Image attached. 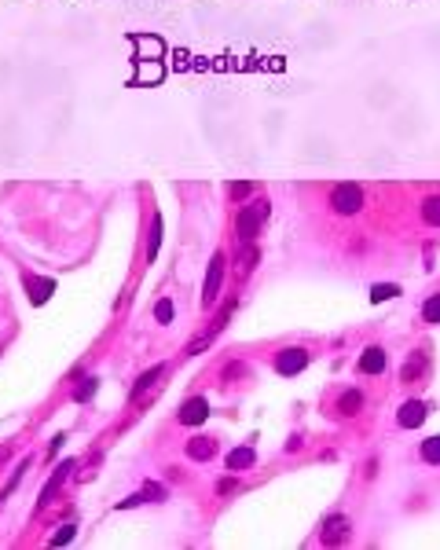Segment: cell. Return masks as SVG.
Segmentation results:
<instances>
[{
  "label": "cell",
  "mask_w": 440,
  "mask_h": 550,
  "mask_svg": "<svg viewBox=\"0 0 440 550\" xmlns=\"http://www.w3.org/2000/svg\"><path fill=\"white\" fill-rule=\"evenodd\" d=\"M268 221V202L264 198H257L253 206H246L242 213H239V221H235V232H239V239L242 242H250L257 232H261V224Z\"/></svg>",
  "instance_id": "cell-1"
},
{
  "label": "cell",
  "mask_w": 440,
  "mask_h": 550,
  "mask_svg": "<svg viewBox=\"0 0 440 550\" xmlns=\"http://www.w3.org/2000/svg\"><path fill=\"white\" fill-rule=\"evenodd\" d=\"M330 209L341 213V216H353L364 209V191H359L356 184H338L330 191Z\"/></svg>",
  "instance_id": "cell-2"
},
{
  "label": "cell",
  "mask_w": 440,
  "mask_h": 550,
  "mask_svg": "<svg viewBox=\"0 0 440 550\" xmlns=\"http://www.w3.org/2000/svg\"><path fill=\"white\" fill-rule=\"evenodd\" d=\"M224 253H213L210 261V275H205V290H202V304H217L220 298V283H224Z\"/></svg>",
  "instance_id": "cell-3"
},
{
  "label": "cell",
  "mask_w": 440,
  "mask_h": 550,
  "mask_svg": "<svg viewBox=\"0 0 440 550\" xmlns=\"http://www.w3.org/2000/svg\"><path fill=\"white\" fill-rule=\"evenodd\" d=\"M308 367V352L305 349H282L279 356H276V370L279 375H301V370Z\"/></svg>",
  "instance_id": "cell-4"
},
{
  "label": "cell",
  "mask_w": 440,
  "mask_h": 550,
  "mask_svg": "<svg viewBox=\"0 0 440 550\" xmlns=\"http://www.w3.org/2000/svg\"><path fill=\"white\" fill-rule=\"evenodd\" d=\"M425 415H430V404H425V400H407L404 407H400L396 422H400L404 429H418L422 422H425Z\"/></svg>",
  "instance_id": "cell-5"
},
{
  "label": "cell",
  "mask_w": 440,
  "mask_h": 550,
  "mask_svg": "<svg viewBox=\"0 0 440 550\" xmlns=\"http://www.w3.org/2000/svg\"><path fill=\"white\" fill-rule=\"evenodd\" d=\"M319 540L327 543V547H334V543H345V540H348V521H345L341 514L327 517V521H323V532H319Z\"/></svg>",
  "instance_id": "cell-6"
},
{
  "label": "cell",
  "mask_w": 440,
  "mask_h": 550,
  "mask_svg": "<svg viewBox=\"0 0 440 550\" xmlns=\"http://www.w3.org/2000/svg\"><path fill=\"white\" fill-rule=\"evenodd\" d=\"M205 415H210V404H205L202 396H191V400H184V407H180V422H184V426H198V422H205Z\"/></svg>",
  "instance_id": "cell-7"
},
{
  "label": "cell",
  "mask_w": 440,
  "mask_h": 550,
  "mask_svg": "<svg viewBox=\"0 0 440 550\" xmlns=\"http://www.w3.org/2000/svg\"><path fill=\"white\" fill-rule=\"evenodd\" d=\"M425 367H430V363H425V352L422 349L411 352V360L404 363V370H400V381H407V386H411V381H418L425 375Z\"/></svg>",
  "instance_id": "cell-8"
},
{
  "label": "cell",
  "mask_w": 440,
  "mask_h": 550,
  "mask_svg": "<svg viewBox=\"0 0 440 550\" xmlns=\"http://www.w3.org/2000/svg\"><path fill=\"white\" fill-rule=\"evenodd\" d=\"M187 455L195 458V463H205V458L217 455V440H213V437H195V440H187Z\"/></svg>",
  "instance_id": "cell-9"
},
{
  "label": "cell",
  "mask_w": 440,
  "mask_h": 550,
  "mask_svg": "<svg viewBox=\"0 0 440 550\" xmlns=\"http://www.w3.org/2000/svg\"><path fill=\"white\" fill-rule=\"evenodd\" d=\"M359 370H364V375H382L385 370V352L382 349H367L364 356H359Z\"/></svg>",
  "instance_id": "cell-10"
},
{
  "label": "cell",
  "mask_w": 440,
  "mask_h": 550,
  "mask_svg": "<svg viewBox=\"0 0 440 550\" xmlns=\"http://www.w3.org/2000/svg\"><path fill=\"white\" fill-rule=\"evenodd\" d=\"M26 286H30V298H33V304H41V301H48L51 298V290H56V283L51 279H26Z\"/></svg>",
  "instance_id": "cell-11"
},
{
  "label": "cell",
  "mask_w": 440,
  "mask_h": 550,
  "mask_svg": "<svg viewBox=\"0 0 440 550\" xmlns=\"http://www.w3.org/2000/svg\"><path fill=\"white\" fill-rule=\"evenodd\" d=\"M359 407H364V393H359V389H348V393L341 396V400H338V411H341V415H348V418L359 415Z\"/></svg>",
  "instance_id": "cell-12"
},
{
  "label": "cell",
  "mask_w": 440,
  "mask_h": 550,
  "mask_svg": "<svg viewBox=\"0 0 440 550\" xmlns=\"http://www.w3.org/2000/svg\"><path fill=\"white\" fill-rule=\"evenodd\" d=\"M253 458H257L253 447H235V452L228 455V470H235V473H239V470H250Z\"/></svg>",
  "instance_id": "cell-13"
},
{
  "label": "cell",
  "mask_w": 440,
  "mask_h": 550,
  "mask_svg": "<svg viewBox=\"0 0 440 550\" xmlns=\"http://www.w3.org/2000/svg\"><path fill=\"white\" fill-rule=\"evenodd\" d=\"M67 470H74V463H62V466H59L56 473H51L48 488L41 492V506H44V503H51V495H56V488H59V484H62V477H67Z\"/></svg>",
  "instance_id": "cell-14"
},
{
  "label": "cell",
  "mask_w": 440,
  "mask_h": 550,
  "mask_svg": "<svg viewBox=\"0 0 440 550\" xmlns=\"http://www.w3.org/2000/svg\"><path fill=\"white\" fill-rule=\"evenodd\" d=\"M422 221L433 224V227H440V195H433V198L422 202Z\"/></svg>",
  "instance_id": "cell-15"
},
{
  "label": "cell",
  "mask_w": 440,
  "mask_h": 550,
  "mask_svg": "<svg viewBox=\"0 0 440 550\" xmlns=\"http://www.w3.org/2000/svg\"><path fill=\"white\" fill-rule=\"evenodd\" d=\"M162 375H165V367H151V370H147V375H144V378H139V381H136V386H133V396H144V393H147V389L154 386V381H158V378H162Z\"/></svg>",
  "instance_id": "cell-16"
},
{
  "label": "cell",
  "mask_w": 440,
  "mask_h": 550,
  "mask_svg": "<svg viewBox=\"0 0 440 550\" xmlns=\"http://www.w3.org/2000/svg\"><path fill=\"white\" fill-rule=\"evenodd\" d=\"M96 389H99V378H85V381H81V386H77V389H74V400H77V404H85V400H92V396H96Z\"/></svg>",
  "instance_id": "cell-17"
},
{
  "label": "cell",
  "mask_w": 440,
  "mask_h": 550,
  "mask_svg": "<svg viewBox=\"0 0 440 550\" xmlns=\"http://www.w3.org/2000/svg\"><path fill=\"white\" fill-rule=\"evenodd\" d=\"M422 458H425L430 466H440V437H433V440L422 444Z\"/></svg>",
  "instance_id": "cell-18"
},
{
  "label": "cell",
  "mask_w": 440,
  "mask_h": 550,
  "mask_svg": "<svg viewBox=\"0 0 440 550\" xmlns=\"http://www.w3.org/2000/svg\"><path fill=\"white\" fill-rule=\"evenodd\" d=\"M422 316H425V323H440V293H433V298L422 304Z\"/></svg>",
  "instance_id": "cell-19"
},
{
  "label": "cell",
  "mask_w": 440,
  "mask_h": 550,
  "mask_svg": "<svg viewBox=\"0 0 440 550\" xmlns=\"http://www.w3.org/2000/svg\"><path fill=\"white\" fill-rule=\"evenodd\" d=\"M158 246H162V216H154V227H151V250H147L151 261L158 257Z\"/></svg>",
  "instance_id": "cell-20"
},
{
  "label": "cell",
  "mask_w": 440,
  "mask_h": 550,
  "mask_svg": "<svg viewBox=\"0 0 440 550\" xmlns=\"http://www.w3.org/2000/svg\"><path fill=\"white\" fill-rule=\"evenodd\" d=\"M154 316H158V323H173V301L162 298L158 304H154Z\"/></svg>",
  "instance_id": "cell-21"
},
{
  "label": "cell",
  "mask_w": 440,
  "mask_h": 550,
  "mask_svg": "<svg viewBox=\"0 0 440 550\" xmlns=\"http://www.w3.org/2000/svg\"><path fill=\"white\" fill-rule=\"evenodd\" d=\"M26 466H30V458H26V463H22V466H19V470H15V473H11V481H8V484H4V492H0V503H4V499H8V495H11V492H15V484H19V481H22V473H26Z\"/></svg>",
  "instance_id": "cell-22"
},
{
  "label": "cell",
  "mask_w": 440,
  "mask_h": 550,
  "mask_svg": "<svg viewBox=\"0 0 440 550\" xmlns=\"http://www.w3.org/2000/svg\"><path fill=\"white\" fill-rule=\"evenodd\" d=\"M74 535H77V528H74V524H59V532L51 535V547H62V543H70Z\"/></svg>",
  "instance_id": "cell-23"
},
{
  "label": "cell",
  "mask_w": 440,
  "mask_h": 550,
  "mask_svg": "<svg viewBox=\"0 0 440 550\" xmlns=\"http://www.w3.org/2000/svg\"><path fill=\"white\" fill-rule=\"evenodd\" d=\"M144 499H151V503H162L165 488H162V484H154V481H147V484H144Z\"/></svg>",
  "instance_id": "cell-24"
},
{
  "label": "cell",
  "mask_w": 440,
  "mask_h": 550,
  "mask_svg": "<svg viewBox=\"0 0 440 550\" xmlns=\"http://www.w3.org/2000/svg\"><path fill=\"white\" fill-rule=\"evenodd\" d=\"M228 195L231 198H250L253 195V184H228Z\"/></svg>",
  "instance_id": "cell-25"
},
{
  "label": "cell",
  "mask_w": 440,
  "mask_h": 550,
  "mask_svg": "<svg viewBox=\"0 0 440 550\" xmlns=\"http://www.w3.org/2000/svg\"><path fill=\"white\" fill-rule=\"evenodd\" d=\"M253 261H257V250H253V246H246V250L239 253V264H242V272H250V268H253Z\"/></svg>",
  "instance_id": "cell-26"
},
{
  "label": "cell",
  "mask_w": 440,
  "mask_h": 550,
  "mask_svg": "<svg viewBox=\"0 0 440 550\" xmlns=\"http://www.w3.org/2000/svg\"><path fill=\"white\" fill-rule=\"evenodd\" d=\"M393 293H400V290H396V286H374L371 298H374V301H385V298H393Z\"/></svg>",
  "instance_id": "cell-27"
},
{
  "label": "cell",
  "mask_w": 440,
  "mask_h": 550,
  "mask_svg": "<svg viewBox=\"0 0 440 550\" xmlns=\"http://www.w3.org/2000/svg\"><path fill=\"white\" fill-rule=\"evenodd\" d=\"M242 370H246L242 363H231V367L224 370V378H239V375H242Z\"/></svg>",
  "instance_id": "cell-28"
},
{
  "label": "cell",
  "mask_w": 440,
  "mask_h": 550,
  "mask_svg": "<svg viewBox=\"0 0 440 550\" xmlns=\"http://www.w3.org/2000/svg\"><path fill=\"white\" fill-rule=\"evenodd\" d=\"M217 492H220V495H228V492H235V481H220V484H217Z\"/></svg>",
  "instance_id": "cell-29"
}]
</instances>
